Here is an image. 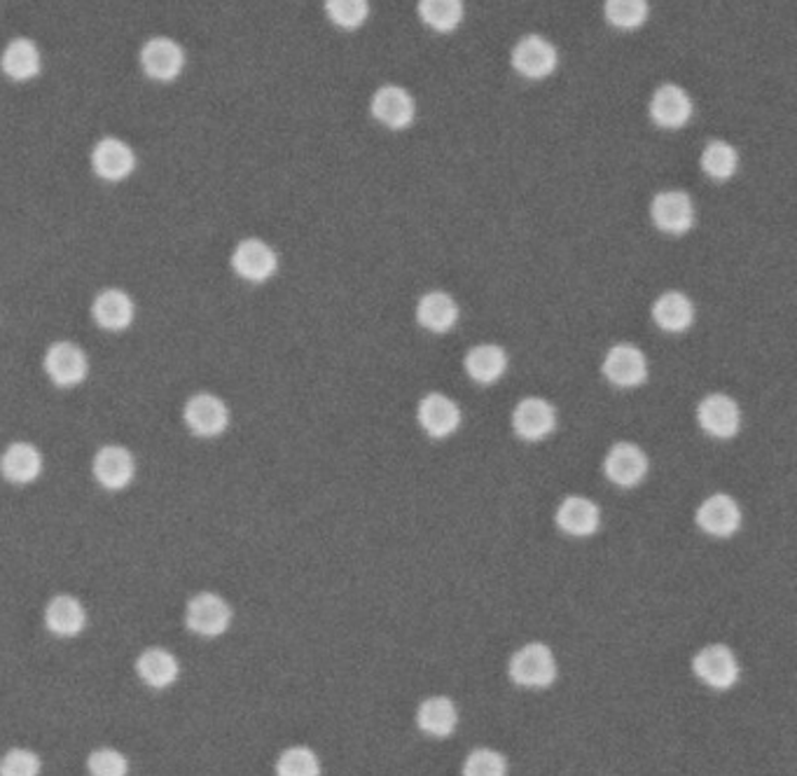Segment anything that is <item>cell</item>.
<instances>
[{
    "label": "cell",
    "mask_w": 797,
    "mask_h": 776,
    "mask_svg": "<svg viewBox=\"0 0 797 776\" xmlns=\"http://www.w3.org/2000/svg\"><path fill=\"white\" fill-rule=\"evenodd\" d=\"M510 678L522 688H547L557 678V660L545 643H526L510 660Z\"/></svg>",
    "instance_id": "6da1fadb"
},
{
    "label": "cell",
    "mask_w": 797,
    "mask_h": 776,
    "mask_svg": "<svg viewBox=\"0 0 797 776\" xmlns=\"http://www.w3.org/2000/svg\"><path fill=\"white\" fill-rule=\"evenodd\" d=\"M603 377L618 388H634L640 386L648 377V361L644 351L634 345H615L606 351L601 363Z\"/></svg>",
    "instance_id": "7a4b0ae2"
},
{
    "label": "cell",
    "mask_w": 797,
    "mask_h": 776,
    "mask_svg": "<svg viewBox=\"0 0 797 776\" xmlns=\"http://www.w3.org/2000/svg\"><path fill=\"white\" fill-rule=\"evenodd\" d=\"M278 267L276 251L262 239H244L232 253V270L248 284L270 281Z\"/></svg>",
    "instance_id": "3957f363"
},
{
    "label": "cell",
    "mask_w": 797,
    "mask_h": 776,
    "mask_svg": "<svg viewBox=\"0 0 797 776\" xmlns=\"http://www.w3.org/2000/svg\"><path fill=\"white\" fill-rule=\"evenodd\" d=\"M697 422L711 438L727 440L742 428V412L737 400L725 393H709L697 408Z\"/></svg>",
    "instance_id": "277c9868"
},
{
    "label": "cell",
    "mask_w": 797,
    "mask_h": 776,
    "mask_svg": "<svg viewBox=\"0 0 797 776\" xmlns=\"http://www.w3.org/2000/svg\"><path fill=\"white\" fill-rule=\"evenodd\" d=\"M185 426L199 438L223 436L229 424V410L225 402L213 393H197L185 405Z\"/></svg>",
    "instance_id": "5b68a950"
},
{
    "label": "cell",
    "mask_w": 797,
    "mask_h": 776,
    "mask_svg": "<svg viewBox=\"0 0 797 776\" xmlns=\"http://www.w3.org/2000/svg\"><path fill=\"white\" fill-rule=\"evenodd\" d=\"M693 669L701 683H707L709 688L715 690H727L739 678V662L734 658L727 646L713 643L701 648L695 655Z\"/></svg>",
    "instance_id": "8992f818"
},
{
    "label": "cell",
    "mask_w": 797,
    "mask_h": 776,
    "mask_svg": "<svg viewBox=\"0 0 797 776\" xmlns=\"http://www.w3.org/2000/svg\"><path fill=\"white\" fill-rule=\"evenodd\" d=\"M603 473L615 487L622 489L636 487L644 483V477L648 473V456L644 449L634 442H618L611 447V452L606 454Z\"/></svg>",
    "instance_id": "52a82bcc"
},
{
    "label": "cell",
    "mask_w": 797,
    "mask_h": 776,
    "mask_svg": "<svg viewBox=\"0 0 797 776\" xmlns=\"http://www.w3.org/2000/svg\"><path fill=\"white\" fill-rule=\"evenodd\" d=\"M652 223L664 235H685L695 225L693 199L681 190H664L655 195L650 204Z\"/></svg>",
    "instance_id": "ba28073f"
},
{
    "label": "cell",
    "mask_w": 797,
    "mask_h": 776,
    "mask_svg": "<svg viewBox=\"0 0 797 776\" xmlns=\"http://www.w3.org/2000/svg\"><path fill=\"white\" fill-rule=\"evenodd\" d=\"M45 372L57 386H77L85 381L89 372L87 355L73 341H57L45 353Z\"/></svg>",
    "instance_id": "9c48e42d"
},
{
    "label": "cell",
    "mask_w": 797,
    "mask_h": 776,
    "mask_svg": "<svg viewBox=\"0 0 797 776\" xmlns=\"http://www.w3.org/2000/svg\"><path fill=\"white\" fill-rule=\"evenodd\" d=\"M187 627L199 636H221L232 623L229 603L211 592L197 594L187 603Z\"/></svg>",
    "instance_id": "30bf717a"
},
{
    "label": "cell",
    "mask_w": 797,
    "mask_h": 776,
    "mask_svg": "<svg viewBox=\"0 0 797 776\" xmlns=\"http://www.w3.org/2000/svg\"><path fill=\"white\" fill-rule=\"evenodd\" d=\"M557 426V414L550 402L543 398H524L512 412V428L526 442L545 440Z\"/></svg>",
    "instance_id": "8fae6325"
},
{
    "label": "cell",
    "mask_w": 797,
    "mask_h": 776,
    "mask_svg": "<svg viewBox=\"0 0 797 776\" xmlns=\"http://www.w3.org/2000/svg\"><path fill=\"white\" fill-rule=\"evenodd\" d=\"M699 529L713 538H730L742 526V508L727 493H713L697 510Z\"/></svg>",
    "instance_id": "7c38bea8"
},
{
    "label": "cell",
    "mask_w": 797,
    "mask_h": 776,
    "mask_svg": "<svg viewBox=\"0 0 797 776\" xmlns=\"http://www.w3.org/2000/svg\"><path fill=\"white\" fill-rule=\"evenodd\" d=\"M136 473L134 456L129 449L120 445H105L101 447L97 456H94V477L97 483L108 491H120L132 485Z\"/></svg>",
    "instance_id": "4fadbf2b"
},
{
    "label": "cell",
    "mask_w": 797,
    "mask_h": 776,
    "mask_svg": "<svg viewBox=\"0 0 797 776\" xmlns=\"http://www.w3.org/2000/svg\"><path fill=\"white\" fill-rule=\"evenodd\" d=\"M512 66L520 75L540 80L557 68V50L543 36H526L512 50Z\"/></svg>",
    "instance_id": "5bb4252c"
},
{
    "label": "cell",
    "mask_w": 797,
    "mask_h": 776,
    "mask_svg": "<svg viewBox=\"0 0 797 776\" xmlns=\"http://www.w3.org/2000/svg\"><path fill=\"white\" fill-rule=\"evenodd\" d=\"M416 418L431 438H449L461 426V410L449 396L428 393L419 402Z\"/></svg>",
    "instance_id": "9a60e30c"
},
{
    "label": "cell",
    "mask_w": 797,
    "mask_h": 776,
    "mask_svg": "<svg viewBox=\"0 0 797 776\" xmlns=\"http://www.w3.org/2000/svg\"><path fill=\"white\" fill-rule=\"evenodd\" d=\"M557 526L573 538H587L597 534L601 524L599 505L585 499V496H569L557 508Z\"/></svg>",
    "instance_id": "2e32d148"
},
{
    "label": "cell",
    "mask_w": 797,
    "mask_h": 776,
    "mask_svg": "<svg viewBox=\"0 0 797 776\" xmlns=\"http://www.w3.org/2000/svg\"><path fill=\"white\" fill-rule=\"evenodd\" d=\"M650 117L664 129H681L693 117V101L685 89L676 85H662L652 95Z\"/></svg>",
    "instance_id": "e0dca14e"
},
{
    "label": "cell",
    "mask_w": 797,
    "mask_h": 776,
    "mask_svg": "<svg viewBox=\"0 0 797 776\" xmlns=\"http://www.w3.org/2000/svg\"><path fill=\"white\" fill-rule=\"evenodd\" d=\"M414 101L402 87L386 85L372 99V115L388 129H404L414 120Z\"/></svg>",
    "instance_id": "ac0fdd59"
},
{
    "label": "cell",
    "mask_w": 797,
    "mask_h": 776,
    "mask_svg": "<svg viewBox=\"0 0 797 776\" xmlns=\"http://www.w3.org/2000/svg\"><path fill=\"white\" fill-rule=\"evenodd\" d=\"M91 166L103 180H122L136 166L134 150L127 143L117 141V138H103L91 152Z\"/></svg>",
    "instance_id": "d6986e66"
},
{
    "label": "cell",
    "mask_w": 797,
    "mask_h": 776,
    "mask_svg": "<svg viewBox=\"0 0 797 776\" xmlns=\"http://www.w3.org/2000/svg\"><path fill=\"white\" fill-rule=\"evenodd\" d=\"M91 316L103 330L120 333L127 330L134 321V302L124 290L108 288L97 295L91 304Z\"/></svg>",
    "instance_id": "ffe728a7"
},
{
    "label": "cell",
    "mask_w": 797,
    "mask_h": 776,
    "mask_svg": "<svg viewBox=\"0 0 797 776\" xmlns=\"http://www.w3.org/2000/svg\"><path fill=\"white\" fill-rule=\"evenodd\" d=\"M140 64H144V71L154 77V80H174V77L183 71L185 57L183 50L178 48V42H174L171 38H152L144 52H140Z\"/></svg>",
    "instance_id": "44dd1931"
},
{
    "label": "cell",
    "mask_w": 797,
    "mask_h": 776,
    "mask_svg": "<svg viewBox=\"0 0 797 776\" xmlns=\"http://www.w3.org/2000/svg\"><path fill=\"white\" fill-rule=\"evenodd\" d=\"M416 321H419L421 328H426L428 333L445 335L457 325L459 306H457V302H454V298H451V295H447L443 290H433V292H426L424 298L419 300Z\"/></svg>",
    "instance_id": "7402d4cb"
},
{
    "label": "cell",
    "mask_w": 797,
    "mask_h": 776,
    "mask_svg": "<svg viewBox=\"0 0 797 776\" xmlns=\"http://www.w3.org/2000/svg\"><path fill=\"white\" fill-rule=\"evenodd\" d=\"M652 321L664 333H685L695 321V306L687 295L667 290L652 304Z\"/></svg>",
    "instance_id": "603a6c76"
},
{
    "label": "cell",
    "mask_w": 797,
    "mask_h": 776,
    "mask_svg": "<svg viewBox=\"0 0 797 776\" xmlns=\"http://www.w3.org/2000/svg\"><path fill=\"white\" fill-rule=\"evenodd\" d=\"M42 471V456L34 445L12 442L0 456V473L12 485H30Z\"/></svg>",
    "instance_id": "cb8c5ba5"
},
{
    "label": "cell",
    "mask_w": 797,
    "mask_h": 776,
    "mask_svg": "<svg viewBox=\"0 0 797 776\" xmlns=\"http://www.w3.org/2000/svg\"><path fill=\"white\" fill-rule=\"evenodd\" d=\"M45 625L54 636L61 639H71L77 636L87 625V613L83 603L71 594H59L54 597L45 609Z\"/></svg>",
    "instance_id": "d4e9b609"
},
{
    "label": "cell",
    "mask_w": 797,
    "mask_h": 776,
    "mask_svg": "<svg viewBox=\"0 0 797 776\" xmlns=\"http://www.w3.org/2000/svg\"><path fill=\"white\" fill-rule=\"evenodd\" d=\"M508 370V355L496 345H480L465 353V372L477 384H494Z\"/></svg>",
    "instance_id": "484cf974"
},
{
    "label": "cell",
    "mask_w": 797,
    "mask_h": 776,
    "mask_svg": "<svg viewBox=\"0 0 797 776\" xmlns=\"http://www.w3.org/2000/svg\"><path fill=\"white\" fill-rule=\"evenodd\" d=\"M416 723L431 737H449L457 729L459 713L449 697H428V700L419 706Z\"/></svg>",
    "instance_id": "4316f807"
},
{
    "label": "cell",
    "mask_w": 797,
    "mask_h": 776,
    "mask_svg": "<svg viewBox=\"0 0 797 776\" xmlns=\"http://www.w3.org/2000/svg\"><path fill=\"white\" fill-rule=\"evenodd\" d=\"M136 672L150 688H169L178 678V660L164 648H148L140 653Z\"/></svg>",
    "instance_id": "83f0119b"
},
{
    "label": "cell",
    "mask_w": 797,
    "mask_h": 776,
    "mask_svg": "<svg viewBox=\"0 0 797 776\" xmlns=\"http://www.w3.org/2000/svg\"><path fill=\"white\" fill-rule=\"evenodd\" d=\"M40 68L38 48L26 38L12 40L3 52V71L12 80H30Z\"/></svg>",
    "instance_id": "f1b7e54d"
},
{
    "label": "cell",
    "mask_w": 797,
    "mask_h": 776,
    "mask_svg": "<svg viewBox=\"0 0 797 776\" xmlns=\"http://www.w3.org/2000/svg\"><path fill=\"white\" fill-rule=\"evenodd\" d=\"M419 14L431 28L447 34L463 20V0H419Z\"/></svg>",
    "instance_id": "f546056e"
},
{
    "label": "cell",
    "mask_w": 797,
    "mask_h": 776,
    "mask_svg": "<svg viewBox=\"0 0 797 776\" xmlns=\"http://www.w3.org/2000/svg\"><path fill=\"white\" fill-rule=\"evenodd\" d=\"M739 154L725 141H711L701 152V168L713 180H727L737 174Z\"/></svg>",
    "instance_id": "4dcf8cb0"
},
{
    "label": "cell",
    "mask_w": 797,
    "mask_h": 776,
    "mask_svg": "<svg viewBox=\"0 0 797 776\" xmlns=\"http://www.w3.org/2000/svg\"><path fill=\"white\" fill-rule=\"evenodd\" d=\"M278 776H321L316 753L307 747H292L281 753L276 763Z\"/></svg>",
    "instance_id": "1f68e13d"
},
{
    "label": "cell",
    "mask_w": 797,
    "mask_h": 776,
    "mask_svg": "<svg viewBox=\"0 0 797 776\" xmlns=\"http://www.w3.org/2000/svg\"><path fill=\"white\" fill-rule=\"evenodd\" d=\"M603 12L618 28H638L648 20V0H606Z\"/></svg>",
    "instance_id": "d6a6232c"
},
{
    "label": "cell",
    "mask_w": 797,
    "mask_h": 776,
    "mask_svg": "<svg viewBox=\"0 0 797 776\" xmlns=\"http://www.w3.org/2000/svg\"><path fill=\"white\" fill-rule=\"evenodd\" d=\"M325 12L341 28H358L365 20L370 5L368 0H325Z\"/></svg>",
    "instance_id": "836d02e7"
},
{
    "label": "cell",
    "mask_w": 797,
    "mask_h": 776,
    "mask_svg": "<svg viewBox=\"0 0 797 776\" xmlns=\"http://www.w3.org/2000/svg\"><path fill=\"white\" fill-rule=\"evenodd\" d=\"M506 758L491 749H477L465 758L463 776H506Z\"/></svg>",
    "instance_id": "e575fe53"
},
{
    "label": "cell",
    "mask_w": 797,
    "mask_h": 776,
    "mask_svg": "<svg viewBox=\"0 0 797 776\" xmlns=\"http://www.w3.org/2000/svg\"><path fill=\"white\" fill-rule=\"evenodd\" d=\"M87 767L91 776H127L129 763L115 749H99L94 751L87 760Z\"/></svg>",
    "instance_id": "d590c367"
},
{
    "label": "cell",
    "mask_w": 797,
    "mask_h": 776,
    "mask_svg": "<svg viewBox=\"0 0 797 776\" xmlns=\"http://www.w3.org/2000/svg\"><path fill=\"white\" fill-rule=\"evenodd\" d=\"M40 760L34 751L12 749L0 760V776H38Z\"/></svg>",
    "instance_id": "8d00e7d4"
}]
</instances>
